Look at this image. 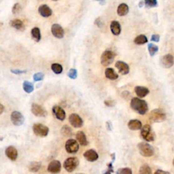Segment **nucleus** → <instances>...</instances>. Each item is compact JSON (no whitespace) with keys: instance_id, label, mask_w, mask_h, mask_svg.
I'll return each mask as SVG.
<instances>
[{"instance_id":"79ce46f5","label":"nucleus","mask_w":174,"mask_h":174,"mask_svg":"<svg viewBox=\"0 0 174 174\" xmlns=\"http://www.w3.org/2000/svg\"><path fill=\"white\" fill-rule=\"evenodd\" d=\"M104 104L108 107H114L116 103L114 100H105L104 101Z\"/></svg>"},{"instance_id":"ddd939ff","label":"nucleus","mask_w":174,"mask_h":174,"mask_svg":"<svg viewBox=\"0 0 174 174\" xmlns=\"http://www.w3.org/2000/svg\"><path fill=\"white\" fill-rule=\"evenodd\" d=\"M51 32L54 36L58 39H62L64 37V30L59 24H54L51 27Z\"/></svg>"},{"instance_id":"864d4df0","label":"nucleus","mask_w":174,"mask_h":174,"mask_svg":"<svg viewBox=\"0 0 174 174\" xmlns=\"http://www.w3.org/2000/svg\"><path fill=\"white\" fill-rule=\"evenodd\" d=\"M76 174H84V173H77Z\"/></svg>"},{"instance_id":"f3484780","label":"nucleus","mask_w":174,"mask_h":174,"mask_svg":"<svg viewBox=\"0 0 174 174\" xmlns=\"http://www.w3.org/2000/svg\"><path fill=\"white\" fill-rule=\"evenodd\" d=\"M115 67L118 69L119 73L122 75H126L129 73V66L127 63H126L124 61H118L116 63Z\"/></svg>"},{"instance_id":"aec40b11","label":"nucleus","mask_w":174,"mask_h":174,"mask_svg":"<svg viewBox=\"0 0 174 174\" xmlns=\"http://www.w3.org/2000/svg\"><path fill=\"white\" fill-rule=\"evenodd\" d=\"M76 137V140L80 145L82 146H86L89 144V141L87 140L85 133L82 131V130H79V131L77 132Z\"/></svg>"},{"instance_id":"a211bd4d","label":"nucleus","mask_w":174,"mask_h":174,"mask_svg":"<svg viewBox=\"0 0 174 174\" xmlns=\"http://www.w3.org/2000/svg\"><path fill=\"white\" fill-rule=\"evenodd\" d=\"M84 157L89 162H95L99 159V155L94 149H90L84 153Z\"/></svg>"},{"instance_id":"2eb2a0df","label":"nucleus","mask_w":174,"mask_h":174,"mask_svg":"<svg viewBox=\"0 0 174 174\" xmlns=\"http://www.w3.org/2000/svg\"><path fill=\"white\" fill-rule=\"evenodd\" d=\"M5 154L6 156L12 161H15L18 158L17 150L13 146H10L6 148L5 150Z\"/></svg>"},{"instance_id":"bb28decb","label":"nucleus","mask_w":174,"mask_h":174,"mask_svg":"<svg viewBox=\"0 0 174 174\" xmlns=\"http://www.w3.org/2000/svg\"><path fill=\"white\" fill-rule=\"evenodd\" d=\"M42 165L40 163H39V162L37 161H33V162H31L30 164L29 165L28 169L29 171L32 173H36L39 169H40Z\"/></svg>"},{"instance_id":"2f4dec72","label":"nucleus","mask_w":174,"mask_h":174,"mask_svg":"<svg viewBox=\"0 0 174 174\" xmlns=\"http://www.w3.org/2000/svg\"><path fill=\"white\" fill-rule=\"evenodd\" d=\"M140 174H152V169L150 168V166L147 164H144L141 165L140 170H139Z\"/></svg>"},{"instance_id":"cd10ccee","label":"nucleus","mask_w":174,"mask_h":174,"mask_svg":"<svg viewBox=\"0 0 174 174\" xmlns=\"http://www.w3.org/2000/svg\"><path fill=\"white\" fill-rule=\"evenodd\" d=\"M31 36H32L33 40L36 42H39L41 39V33H40V29L38 27H34L31 29Z\"/></svg>"},{"instance_id":"a878e982","label":"nucleus","mask_w":174,"mask_h":174,"mask_svg":"<svg viewBox=\"0 0 174 174\" xmlns=\"http://www.w3.org/2000/svg\"><path fill=\"white\" fill-rule=\"evenodd\" d=\"M129 6L126 3H122L121 4L118 6L117 8V14L120 17H124V16L126 15L129 13Z\"/></svg>"},{"instance_id":"c9c22d12","label":"nucleus","mask_w":174,"mask_h":174,"mask_svg":"<svg viewBox=\"0 0 174 174\" xmlns=\"http://www.w3.org/2000/svg\"><path fill=\"white\" fill-rule=\"evenodd\" d=\"M116 174H133L132 170L129 167L120 168L117 170Z\"/></svg>"},{"instance_id":"0eeeda50","label":"nucleus","mask_w":174,"mask_h":174,"mask_svg":"<svg viewBox=\"0 0 174 174\" xmlns=\"http://www.w3.org/2000/svg\"><path fill=\"white\" fill-rule=\"evenodd\" d=\"M33 130L35 136L40 137H44L48 136L49 129L48 126L40 123H35L33 126Z\"/></svg>"},{"instance_id":"7c9ffc66","label":"nucleus","mask_w":174,"mask_h":174,"mask_svg":"<svg viewBox=\"0 0 174 174\" xmlns=\"http://www.w3.org/2000/svg\"><path fill=\"white\" fill-rule=\"evenodd\" d=\"M148 42V38L144 35H140L134 39V43L137 45H143Z\"/></svg>"},{"instance_id":"a19ab883","label":"nucleus","mask_w":174,"mask_h":174,"mask_svg":"<svg viewBox=\"0 0 174 174\" xmlns=\"http://www.w3.org/2000/svg\"><path fill=\"white\" fill-rule=\"evenodd\" d=\"M11 72L16 74V75H20L23 74L27 73V70H21V69H11Z\"/></svg>"},{"instance_id":"72a5a7b5","label":"nucleus","mask_w":174,"mask_h":174,"mask_svg":"<svg viewBox=\"0 0 174 174\" xmlns=\"http://www.w3.org/2000/svg\"><path fill=\"white\" fill-rule=\"evenodd\" d=\"M51 69L53 70V72L56 74H60L63 72V67L61 65L59 64V63H53L51 65Z\"/></svg>"},{"instance_id":"3c124183","label":"nucleus","mask_w":174,"mask_h":174,"mask_svg":"<svg viewBox=\"0 0 174 174\" xmlns=\"http://www.w3.org/2000/svg\"><path fill=\"white\" fill-rule=\"evenodd\" d=\"M144 4H145V3H144V1H141V2H140V3H139V6H140V8L143 7Z\"/></svg>"},{"instance_id":"603ef678","label":"nucleus","mask_w":174,"mask_h":174,"mask_svg":"<svg viewBox=\"0 0 174 174\" xmlns=\"http://www.w3.org/2000/svg\"><path fill=\"white\" fill-rule=\"evenodd\" d=\"M104 174H112V172H111V171H108H108H105Z\"/></svg>"},{"instance_id":"5fc2aeb1","label":"nucleus","mask_w":174,"mask_h":174,"mask_svg":"<svg viewBox=\"0 0 174 174\" xmlns=\"http://www.w3.org/2000/svg\"><path fill=\"white\" fill-rule=\"evenodd\" d=\"M173 165H174V159H173Z\"/></svg>"},{"instance_id":"7ed1b4c3","label":"nucleus","mask_w":174,"mask_h":174,"mask_svg":"<svg viewBox=\"0 0 174 174\" xmlns=\"http://www.w3.org/2000/svg\"><path fill=\"white\" fill-rule=\"evenodd\" d=\"M141 136L146 141H153L156 139L155 132L150 125H145L141 129Z\"/></svg>"},{"instance_id":"f8f14e48","label":"nucleus","mask_w":174,"mask_h":174,"mask_svg":"<svg viewBox=\"0 0 174 174\" xmlns=\"http://www.w3.org/2000/svg\"><path fill=\"white\" fill-rule=\"evenodd\" d=\"M69 122L74 128H80L84 123L82 118L77 114H71L69 116Z\"/></svg>"},{"instance_id":"473e14b6","label":"nucleus","mask_w":174,"mask_h":174,"mask_svg":"<svg viewBox=\"0 0 174 174\" xmlns=\"http://www.w3.org/2000/svg\"><path fill=\"white\" fill-rule=\"evenodd\" d=\"M148 49L150 56L153 57L155 56L156 53L159 51V47H158L156 45L154 44H149L148 46Z\"/></svg>"},{"instance_id":"c756f323","label":"nucleus","mask_w":174,"mask_h":174,"mask_svg":"<svg viewBox=\"0 0 174 174\" xmlns=\"http://www.w3.org/2000/svg\"><path fill=\"white\" fill-rule=\"evenodd\" d=\"M23 88L27 93H31L34 90V85L29 81H25L23 84Z\"/></svg>"},{"instance_id":"4c0bfd02","label":"nucleus","mask_w":174,"mask_h":174,"mask_svg":"<svg viewBox=\"0 0 174 174\" xmlns=\"http://www.w3.org/2000/svg\"><path fill=\"white\" fill-rule=\"evenodd\" d=\"M68 76L69 78L72 79V80H75L77 78L78 76V72L76 69H71L68 73Z\"/></svg>"},{"instance_id":"e433bc0d","label":"nucleus","mask_w":174,"mask_h":174,"mask_svg":"<svg viewBox=\"0 0 174 174\" xmlns=\"http://www.w3.org/2000/svg\"><path fill=\"white\" fill-rule=\"evenodd\" d=\"M21 10H22L21 6L18 3H16L13 6V9H12V13H13V14H18L21 13Z\"/></svg>"},{"instance_id":"412c9836","label":"nucleus","mask_w":174,"mask_h":174,"mask_svg":"<svg viewBox=\"0 0 174 174\" xmlns=\"http://www.w3.org/2000/svg\"><path fill=\"white\" fill-rule=\"evenodd\" d=\"M135 92L138 97L140 98H144L149 94L150 90L145 86H137L135 87Z\"/></svg>"},{"instance_id":"5701e85b","label":"nucleus","mask_w":174,"mask_h":174,"mask_svg":"<svg viewBox=\"0 0 174 174\" xmlns=\"http://www.w3.org/2000/svg\"><path fill=\"white\" fill-rule=\"evenodd\" d=\"M10 25L12 27H13V28L18 31H23L25 29L24 23H23V22L20 19L16 18L12 20L10 22Z\"/></svg>"},{"instance_id":"c03bdc74","label":"nucleus","mask_w":174,"mask_h":174,"mask_svg":"<svg viewBox=\"0 0 174 174\" xmlns=\"http://www.w3.org/2000/svg\"><path fill=\"white\" fill-rule=\"evenodd\" d=\"M151 41L155 42H159L160 41V35L158 34H154L152 35L151 37Z\"/></svg>"},{"instance_id":"9d476101","label":"nucleus","mask_w":174,"mask_h":174,"mask_svg":"<svg viewBox=\"0 0 174 174\" xmlns=\"http://www.w3.org/2000/svg\"><path fill=\"white\" fill-rule=\"evenodd\" d=\"M31 111L33 115L38 117H46L47 116V111L40 105L33 104L31 105Z\"/></svg>"},{"instance_id":"4468645a","label":"nucleus","mask_w":174,"mask_h":174,"mask_svg":"<svg viewBox=\"0 0 174 174\" xmlns=\"http://www.w3.org/2000/svg\"><path fill=\"white\" fill-rule=\"evenodd\" d=\"M53 112L54 116L57 118L58 120L63 121L65 119L66 113L65 110H63L61 107L58 105H54L53 108Z\"/></svg>"},{"instance_id":"9b49d317","label":"nucleus","mask_w":174,"mask_h":174,"mask_svg":"<svg viewBox=\"0 0 174 174\" xmlns=\"http://www.w3.org/2000/svg\"><path fill=\"white\" fill-rule=\"evenodd\" d=\"M161 65L164 68H171L174 65V57L171 54H167L161 58Z\"/></svg>"},{"instance_id":"a18cd8bd","label":"nucleus","mask_w":174,"mask_h":174,"mask_svg":"<svg viewBox=\"0 0 174 174\" xmlns=\"http://www.w3.org/2000/svg\"><path fill=\"white\" fill-rule=\"evenodd\" d=\"M155 174H171V173L166 171H163V170H161V169H158L155 171Z\"/></svg>"},{"instance_id":"09e8293b","label":"nucleus","mask_w":174,"mask_h":174,"mask_svg":"<svg viewBox=\"0 0 174 174\" xmlns=\"http://www.w3.org/2000/svg\"><path fill=\"white\" fill-rule=\"evenodd\" d=\"M111 157H112V161L114 163V161H115V159H116V155H115V153H113L111 155Z\"/></svg>"},{"instance_id":"49530a36","label":"nucleus","mask_w":174,"mask_h":174,"mask_svg":"<svg viewBox=\"0 0 174 174\" xmlns=\"http://www.w3.org/2000/svg\"><path fill=\"white\" fill-rule=\"evenodd\" d=\"M106 128L108 130H112V124L111 122H110V121L106 122Z\"/></svg>"},{"instance_id":"37998d69","label":"nucleus","mask_w":174,"mask_h":174,"mask_svg":"<svg viewBox=\"0 0 174 174\" xmlns=\"http://www.w3.org/2000/svg\"><path fill=\"white\" fill-rule=\"evenodd\" d=\"M130 93L129 91H126H126L122 92V94H121V97L123 99H125V100H128L129 97H130Z\"/></svg>"},{"instance_id":"b1692460","label":"nucleus","mask_w":174,"mask_h":174,"mask_svg":"<svg viewBox=\"0 0 174 174\" xmlns=\"http://www.w3.org/2000/svg\"><path fill=\"white\" fill-rule=\"evenodd\" d=\"M110 30L114 35H118L121 32V26L117 21H113L110 24Z\"/></svg>"},{"instance_id":"6ab92c4d","label":"nucleus","mask_w":174,"mask_h":174,"mask_svg":"<svg viewBox=\"0 0 174 174\" xmlns=\"http://www.w3.org/2000/svg\"><path fill=\"white\" fill-rule=\"evenodd\" d=\"M38 13L42 17L47 18L50 17L53 14V11L50 9V8L46 4L41 5L38 8Z\"/></svg>"},{"instance_id":"f257e3e1","label":"nucleus","mask_w":174,"mask_h":174,"mask_svg":"<svg viewBox=\"0 0 174 174\" xmlns=\"http://www.w3.org/2000/svg\"><path fill=\"white\" fill-rule=\"evenodd\" d=\"M130 108L140 115H144L148 111V105L145 100L138 97H133L130 100Z\"/></svg>"},{"instance_id":"58836bf2","label":"nucleus","mask_w":174,"mask_h":174,"mask_svg":"<svg viewBox=\"0 0 174 174\" xmlns=\"http://www.w3.org/2000/svg\"><path fill=\"white\" fill-rule=\"evenodd\" d=\"M33 80L35 82H39V81H42L44 80V74L42 72H38L35 74L33 75Z\"/></svg>"},{"instance_id":"20e7f679","label":"nucleus","mask_w":174,"mask_h":174,"mask_svg":"<svg viewBox=\"0 0 174 174\" xmlns=\"http://www.w3.org/2000/svg\"><path fill=\"white\" fill-rule=\"evenodd\" d=\"M138 149L140 155L144 157H150L155 154V150L151 145L148 144L147 142H140L138 144Z\"/></svg>"},{"instance_id":"39448f33","label":"nucleus","mask_w":174,"mask_h":174,"mask_svg":"<svg viewBox=\"0 0 174 174\" xmlns=\"http://www.w3.org/2000/svg\"><path fill=\"white\" fill-rule=\"evenodd\" d=\"M116 57V54L110 50H106L102 53L101 57V63L106 67L112 64Z\"/></svg>"},{"instance_id":"423d86ee","label":"nucleus","mask_w":174,"mask_h":174,"mask_svg":"<svg viewBox=\"0 0 174 174\" xmlns=\"http://www.w3.org/2000/svg\"><path fill=\"white\" fill-rule=\"evenodd\" d=\"M79 163H80V161L76 157H69L63 163V167L67 171L71 173L77 168Z\"/></svg>"},{"instance_id":"ea45409f","label":"nucleus","mask_w":174,"mask_h":174,"mask_svg":"<svg viewBox=\"0 0 174 174\" xmlns=\"http://www.w3.org/2000/svg\"><path fill=\"white\" fill-rule=\"evenodd\" d=\"M95 24L98 27H100V28H101V27L104 26V23H103L102 20L100 17L97 18L95 21Z\"/></svg>"},{"instance_id":"8fccbe9b","label":"nucleus","mask_w":174,"mask_h":174,"mask_svg":"<svg viewBox=\"0 0 174 174\" xmlns=\"http://www.w3.org/2000/svg\"><path fill=\"white\" fill-rule=\"evenodd\" d=\"M96 1H97V2H99L100 3V4H101V5H104V3H105V0H96Z\"/></svg>"},{"instance_id":"6e6552de","label":"nucleus","mask_w":174,"mask_h":174,"mask_svg":"<svg viewBox=\"0 0 174 174\" xmlns=\"http://www.w3.org/2000/svg\"><path fill=\"white\" fill-rule=\"evenodd\" d=\"M10 119L13 124L15 126H21L25 122V118L23 114L18 111H14L12 112Z\"/></svg>"},{"instance_id":"c85d7f7f","label":"nucleus","mask_w":174,"mask_h":174,"mask_svg":"<svg viewBox=\"0 0 174 174\" xmlns=\"http://www.w3.org/2000/svg\"><path fill=\"white\" fill-rule=\"evenodd\" d=\"M61 133L63 136L66 137H70L74 135L72 128H70L68 125H64L62 126L61 129Z\"/></svg>"},{"instance_id":"4be33fe9","label":"nucleus","mask_w":174,"mask_h":174,"mask_svg":"<svg viewBox=\"0 0 174 174\" xmlns=\"http://www.w3.org/2000/svg\"><path fill=\"white\" fill-rule=\"evenodd\" d=\"M128 127L130 130H141L142 128V123L139 120L137 119H133L130 120L128 122Z\"/></svg>"},{"instance_id":"de8ad7c7","label":"nucleus","mask_w":174,"mask_h":174,"mask_svg":"<svg viewBox=\"0 0 174 174\" xmlns=\"http://www.w3.org/2000/svg\"><path fill=\"white\" fill-rule=\"evenodd\" d=\"M4 112V106H3L2 104H0V115L3 114Z\"/></svg>"},{"instance_id":"f704fd0d","label":"nucleus","mask_w":174,"mask_h":174,"mask_svg":"<svg viewBox=\"0 0 174 174\" xmlns=\"http://www.w3.org/2000/svg\"><path fill=\"white\" fill-rule=\"evenodd\" d=\"M144 3L145 6L148 8H155L158 6L157 0H144Z\"/></svg>"},{"instance_id":"f03ea898","label":"nucleus","mask_w":174,"mask_h":174,"mask_svg":"<svg viewBox=\"0 0 174 174\" xmlns=\"http://www.w3.org/2000/svg\"><path fill=\"white\" fill-rule=\"evenodd\" d=\"M167 118L166 113L163 109L157 108L153 110L149 114L150 120L155 122V123H159V122H163Z\"/></svg>"},{"instance_id":"6e6d98bb","label":"nucleus","mask_w":174,"mask_h":174,"mask_svg":"<svg viewBox=\"0 0 174 174\" xmlns=\"http://www.w3.org/2000/svg\"><path fill=\"white\" fill-rule=\"evenodd\" d=\"M53 1H57V0H53Z\"/></svg>"},{"instance_id":"393cba45","label":"nucleus","mask_w":174,"mask_h":174,"mask_svg":"<svg viewBox=\"0 0 174 174\" xmlns=\"http://www.w3.org/2000/svg\"><path fill=\"white\" fill-rule=\"evenodd\" d=\"M105 77L111 80H115L118 78V75L112 68H107L105 71Z\"/></svg>"},{"instance_id":"dca6fc26","label":"nucleus","mask_w":174,"mask_h":174,"mask_svg":"<svg viewBox=\"0 0 174 174\" xmlns=\"http://www.w3.org/2000/svg\"><path fill=\"white\" fill-rule=\"evenodd\" d=\"M61 170V162L57 160H53L50 162L48 166V171L50 173H58Z\"/></svg>"},{"instance_id":"1a4fd4ad","label":"nucleus","mask_w":174,"mask_h":174,"mask_svg":"<svg viewBox=\"0 0 174 174\" xmlns=\"http://www.w3.org/2000/svg\"><path fill=\"white\" fill-rule=\"evenodd\" d=\"M65 150L69 154L76 153L79 150V143L74 139H69L65 143Z\"/></svg>"}]
</instances>
